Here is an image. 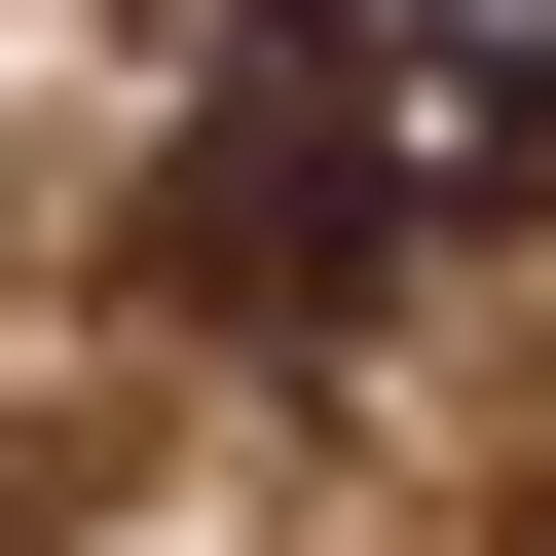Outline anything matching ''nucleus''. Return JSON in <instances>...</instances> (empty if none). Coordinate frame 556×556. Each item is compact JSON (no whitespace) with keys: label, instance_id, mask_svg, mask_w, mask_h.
I'll return each instance as SVG.
<instances>
[{"label":"nucleus","instance_id":"1","mask_svg":"<svg viewBox=\"0 0 556 556\" xmlns=\"http://www.w3.org/2000/svg\"><path fill=\"white\" fill-rule=\"evenodd\" d=\"M519 223H556V0H260V75L186 149V298L223 334L334 371L371 298H445Z\"/></svg>","mask_w":556,"mask_h":556},{"label":"nucleus","instance_id":"2","mask_svg":"<svg viewBox=\"0 0 556 556\" xmlns=\"http://www.w3.org/2000/svg\"><path fill=\"white\" fill-rule=\"evenodd\" d=\"M519 556H556V519H519Z\"/></svg>","mask_w":556,"mask_h":556}]
</instances>
